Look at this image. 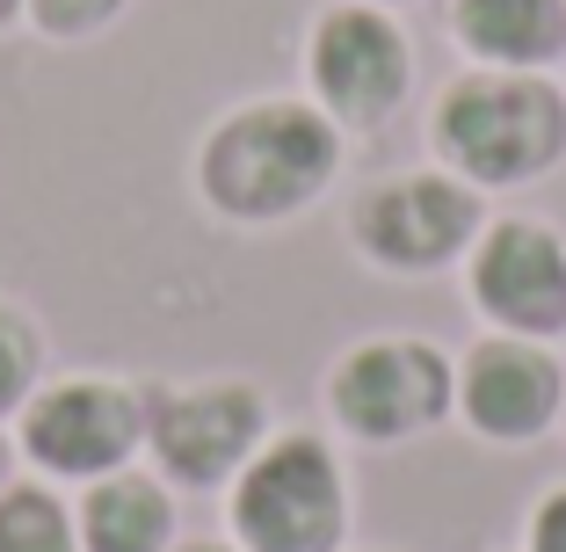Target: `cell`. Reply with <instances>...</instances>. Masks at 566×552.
<instances>
[{
  "instance_id": "6da1fadb",
  "label": "cell",
  "mask_w": 566,
  "mask_h": 552,
  "mask_svg": "<svg viewBox=\"0 0 566 552\" xmlns=\"http://www.w3.org/2000/svg\"><path fill=\"white\" fill-rule=\"evenodd\" d=\"M334 175V124L305 102H262L218 124L203 146V197L233 218H283Z\"/></svg>"
},
{
  "instance_id": "7a4b0ae2",
  "label": "cell",
  "mask_w": 566,
  "mask_h": 552,
  "mask_svg": "<svg viewBox=\"0 0 566 552\" xmlns=\"http://www.w3.org/2000/svg\"><path fill=\"white\" fill-rule=\"evenodd\" d=\"M436 146L472 183H531L566 146V102L523 73H472L436 110Z\"/></svg>"
},
{
  "instance_id": "3957f363",
  "label": "cell",
  "mask_w": 566,
  "mask_h": 552,
  "mask_svg": "<svg viewBox=\"0 0 566 552\" xmlns=\"http://www.w3.org/2000/svg\"><path fill=\"white\" fill-rule=\"evenodd\" d=\"M342 523H349V502L319 436H276L240 472L233 531L248 538V552H334Z\"/></svg>"
},
{
  "instance_id": "277c9868",
  "label": "cell",
  "mask_w": 566,
  "mask_h": 552,
  "mask_svg": "<svg viewBox=\"0 0 566 552\" xmlns=\"http://www.w3.org/2000/svg\"><path fill=\"white\" fill-rule=\"evenodd\" d=\"M327 400L356 436L392 444V436L429 429V421L450 407V364L429 350V342H364V350L342 356Z\"/></svg>"
},
{
  "instance_id": "5b68a950",
  "label": "cell",
  "mask_w": 566,
  "mask_h": 552,
  "mask_svg": "<svg viewBox=\"0 0 566 552\" xmlns=\"http://www.w3.org/2000/svg\"><path fill=\"white\" fill-rule=\"evenodd\" d=\"M313 87L342 124H378L407 95V44L378 8H334L313 30Z\"/></svg>"
},
{
  "instance_id": "8992f818",
  "label": "cell",
  "mask_w": 566,
  "mask_h": 552,
  "mask_svg": "<svg viewBox=\"0 0 566 552\" xmlns=\"http://www.w3.org/2000/svg\"><path fill=\"white\" fill-rule=\"evenodd\" d=\"M472 299L516 327V335H559L566 327V248L531 226V218H509L480 240L472 254Z\"/></svg>"
},
{
  "instance_id": "52a82bcc",
  "label": "cell",
  "mask_w": 566,
  "mask_h": 552,
  "mask_svg": "<svg viewBox=\"0 0 566 552\" xmlns=\"http://www.w3.org/2000/svg\"><path fill=\"white\" fill-rule=\"evenodd\" d=\"M146 436L160 466L189 487H211L254 451L262 436V400L248 385H203V393H160L146 415Z\"/></svg>"
},
{
  "instance_id": "ba28073f",
  "label": "cell",
  "mask_w": 566,
  "mask_h": 552,
  "mask_svg": "<svg viewBox=\"0 0 566 552\" xmlns=\"http://www.w3.org/2000/svg\"><path fill=\"white\" fill-rule=\"evenodd\" d=\"M480 226V204L472 189L443 183V175H407V183H385L378 197L356 211V233L378 254L385 269H436L472 240Z\"/></svg>"
},
{
  "instance_id": "9c48e42d",
  "label": "cell",
  "mask_w": 566,
  "mask_h": 552,
  "mask_svg": "<svg viewBox=\"0 0 566 552\" xmlns=\"http://www.w3.org/2000/svg\"><path fill=\"white\" fill-rule=\"evenodd\" d=\"M138 444V400L117 385H51L22 415V451L51 472H109Z\"/></svg>"
},
{
  "instance_id": "30bf717a",
  "label": "cell",
  "mask_w": 566,
  "mask_h": 552,
  "mask_svg": "<svg viewBox=\"0 0 566 552\" xmlns=\"http://www.w3.org/2000/svg\"><path fill=\"white\" fill-rule=\"evenodd\" d=\"M465 415H472V429L501 436V444L537 436L552 415H559V364H552L545 350H531V342H516V335L472 350V364H465Z\"/></svg>"
},
{
  "instance_id": "8fae6325",
  "label": "cell",
  "mask_w": 566,
  "mask_h": 552,
  "mask_svg": "<svg viewBox=\"0 0 566 552\" xmlns=\"http://www.w3.org/2000/svg\"><path fill=\"white\" fill-rule=\"evenodd\" d=\"M458 37L494 66H545L566 51V0H458Z\"/></svg>"
},
{
  "instance_id": "7c38bea8",
  "label": "cell",
  "mask_w": 566,
  "mask_h": 552,
  "mask_svg": "<svg viewBox=\"0 0 566 552\" xmlns=\"http://www.w3.org/2000/svg\"><path fill=\"white\" fill-rule=\"evenodd\" d=\"M167 531H175V509L153 480H102L81 509V538L87 552H160Z\"/></svg>"
},
{
  "instance_id": "4fadbf2b",
  "label": "cell",
  "mask_w": 566,
  "mask_h": 552,
  "mask_svg": "<svg viewBox=\"0 0 566 552\" xmlns=\"http://www.w3.org/2000/svg\"><path fill=\"white\" fill-rule=\"evenodd\" d=\"M0 552H73V523L44 487L0 494Z\"/></svg>"
},
{
  "instance_id": "5bb4252c",
  "label": "cell",
  "mask_w": 566,
  "mask_h": 552,
  "mask_svg": "<svg viewBox=\"0 0 566 552\" xmlns=\"http://www.w3.org/2000/svg\"><path fill=\"white\" fill-rule=\"evenodd\" d=\"M30 371H36L30 335H22L15 320L0 313V415H8V407H22V393H30Z\"/></svg>"
},
{
  "instance_id": "9a60e30c",
  "label": "cell",
  "mask_w": 566,
  "mask_h": 552,
  "mask_svg": "<svg viewBox=\"0 0 566 552\" xmlns=\"http://www.w3.org/2000/svg\"><path fill=\"white\" fill-rule=\"evenodd\" d=\"M124 0H30V15L44 22L51 37H87L95 22H109Z\"/></svg>"
},
{
  "instance_id": "2e32d148",
  "label": "cell",
  "mask_w": 566,
  "mask_h": 552,
  "mask_svg": "<svg viewBox=\"0 0 566 552\" xmlns=\"http://www.w3.org/2000/svg\"><path fill=\"white\" fill-rule=\"evenodd\" d=\"M531 552H566V487L545 494V509L531 517Z\"/></svg>"
},
{
  "instance_id": "e0dca14e",
  "label": "cell",
  "mask_w": 566,
  "mask_h": 552,
  "mask_svg": "<svg viewBox=\"0 0 566 552\" xmlns=\"http://www.w3.org/2000/svg\"><path fill=\"white\" fill-rule=\"evenodd\" d=\"M15 8H22V0H0V22H8V15H15Z\"/></svg>"
},
{
  "instance_id": "ac0fdd59",
  "label": "cell",
  "mask_w": 566,
  "mask_h": 552,
  "mask_svg": "<svg viewBox=\"0 0 566 552\" xmlns=\"http://www.w3.org/2000/svg\"><path fill=\"white\" fill-rule=\"evenodd\" d=\"M182 552H226V545H182Z\"/></svg>"
},
{
  "instance_id": "d6986e66",
  "label": "cell",
  "mask_w": 566,
  "mask_h": 552,
  "mask_svg": "<svg viewBox=\"0 0 566 552\" xmlns=\"http://www.w3.org/2000/svg\"><path fill=\"white\" fill-rule=\"evenodd\" d=\"M0 472H8V451H0Z\"/></svg>"
}]
</instances>
